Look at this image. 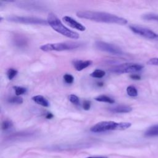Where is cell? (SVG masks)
Instances as JSON below:
<instances>
[{
	"label": "cell",
	"mask_w": 158,
	"mask_h": 158,
	"mask_svg": "<svg viewBox=\"0 0 158 158\" xmlns=\"http://www.w3.org/2000/svg\"><path fill=\"white\" fill-rule=\"evenodd\" d=\"M62 20L66 24H67L69 27L73 28H75L81 31H83L86 30V27L83 25L76 21L75 19L69 16H64L62 18Z\"/></svg>",
	"instance_id": "cell-9"
},
{
	"label": "cell",
	"mask_w": 158,
	"mask_h": 158,
	"mask_svg": "<svg viewBox=\"0 0 158 158\" xmlns=\"http://www.w3.org/2000/svg\"><path fill=\"white\" fill-rule=\"evenodd\" d=\"M106 75L105 71L101 70V69H96L92 73H90V76L93 78H101L104 77Z\"/></svg>",
	"instance_id": "cell-17"
},
{
	"label": "cell",
	"mask_w": 158,
	"mask_h": 158,
	"mask_svg": "<svg viewBox=\"0 0 158 158\" xmlns=\"http://www.w3.org/2000/svg\"><path fill=\"white\" fill-rule=\"evenodd\" d=\"M77 16L81 19H88L97 22H102L107 23H115L121 25L128 23L126 19L118 17L114 14L98 11L92 10H80L77 12Z\"/></svg>",
	"instance_id": "cell-1"
},
{
	"label": "cell",
	"mask_w": 158,
	"mask_h": 158,
	"mask_svg": "<svg viewBox=\"0 0 158 158\" xmlns=\"http://www.w3.org/2000/svg\"><path fill=\"white\" fill-rule=\"evenodd\" d=\"M18 73V71L13 68H10L7 71V77L9 80H12Z\"/></svg>",
	"instance_id": "cell-20"
},
{
	"label": "cell",
	"mask_w": 158,
	"mask_h": 158,
	"mask_svg": "<svg viewBox=\"0 0 158 158\" xmlns=\"http://www.w3.org/2000/svg\"><path fill=\"white\" fill-rule=\"evenodd\" d=\"M129 28L133 33L139 36L149 40L158 41V34L149 28L137 25H131L129 26Z\"/></svg>",
	"instance_id": "cell-8"
},
{
	"label": "cell",
	"mask_w": 158,
	"mask_h": 158,
	"mask_svg": "<svg viewBox=\"0 0 158 158\" xmlns=\"http://www.w3.org/2000/svg\"><path fill=\"white\" fill-rule=\"evenodd\" d=\"M147 64L150 65H156L158 66V57H154L150 59L148 62Z\"/></svg>",
	"instance_id": "cell-25"
},
{
	"label": "cell",
	"mask_w": 158,
	"mask_h": 158,
	"mask_svg": "<svg viewBox=\"0 0 158 158\" xmlns=\"http://www.w3.org/2000/svg\"><path fill=\"white\" fill-rule=\"evenodd\" d=\"M130 77L135 80H141V76L138 74H131L130 75Z\"/></svg>",
	"instance_id": "cell-27"
},
{
	"label": "cell",
	"mask_w": 158,
	"mask_h": 158,
	"mask_svg": "<svg viewBox=\"0 0 158 158\" xmlns=\"http://www.w3.org/2000/svg\"><path fill=\"white\" fill-rule=\"evenodd\" d=\"M94 46H95V48L98 50L111 54L112 55H116V56L123 55V52L122 51L121 48L111 43H109L104 41H97L95 42Z\"/></svg>",
	"instance_id": "cell-7"
},
{
	"label": "cell",
	"mask_w": 158,
	"mask_h": 158,
	"mask_svg": "<svg viewBox=\"0 0 158 158\" xmlns=\"http://www.w3.org/2000/svg\"><path fill=\"white\" fill-rule=\"evenodd\" d=\"M144 136L146 137L158 136V125H155L150 127L144 133Z\"/></svg>",
	"instance_id": "cell-13"
},
{
	"label": "cell",
	"mask_w": 158,
	"mask_h": 158,
	"mask_svg": "<svg viewBox=\"0 0 158 158\" xmlns=\"http://www.w3.org/2000/svg\"><path fill=\"white\" fill-rule=\"evenodd\" d=\"M82 44L77 41H65L56 43H48L42 45L40 49L43 51H63L73 50L80 48Z\"/></svg>",
	"instance_id": "cell-4"
},
{
	"label": "cell",
	"mask_w": 158,
	"mask_h": 158,
	"mask_svg": "<svg viewBox=\"0 0 158 158\" xmlns=\"http://www.w3.org/2000/svg\"><path fill=\"white\" fill-rule=\"evenodd\" d=\"M7 20L11 22L23 23V24L41 25H46L48 24L47 20H45L43 19L34 17H27V16L10 15L7 17Z\"/></svg>",
	"instance_id": "cell-5"
},
{
	"label": "cell",
	"mask_w": 158,
	"mask_h": 158,
	"mask_svg": "<svg viewBox=\"0 0 158 158\" xmlns=\"http://www.w3.org/2000/svg\"><path fill=\"white\" fill-rule=\"evenodd\" d=\"M91 107V102L89 101L86 100L83 103V108L85 110H88Z\"/></svg>",
	"instance_id": "cell-26"
},
{
	"label": "cell",
	"mask_w": 158,
	"mask_h": 158,
	"mask_svg": "<svg viewBox=\"0 0 158 158\" xmlns=\"http://www.w3.org/2000/svg\"><path fill=\"white\" fill-rule=\"evenodd\" d=\"M69 100L70 101V102H72L75 105H78L80 104V100L78 97L75 94H70L69 96Z\"/></svg>",
	"instance_id": "cell-23"
},
{
	"label": "cell",
	"mask_w": 158,
	"mask_h": 158,
	"mask_svg": "<svg viewBox=\"0 0 158 158\" xmlns=\"http://www.w3.org/2000/svg\"><path fill=\"white\" fill-rule=\"evenodd\" d=\"M13 124L10 120H5L2 122L1 124V128L3 130H7L10 128L12 127Z\"/></svg>",
	"instance_id": "cell-22"
},
{
	"label": "cell",
	"mask_w": 158,
	"mask_h": 158,
	"mask_svg": "<svg viewBox=\"0 0 158 158\" xmlns=\"http://www.w3.org/2000/svg\"><path fill=\"white\" fill-rule=\"evenodd\" d=\"M32 100L36 102V104L43 106V107H49V101L43 96L41 95H36L33 97H32Z\"/></svg>",
	"instance_id": "cell-12"
},
{
	"label": "cell",
	"mask_w": 158,
	"mask_h": 158,
	"mask_svg": "<svg viewBox=\"0 0 158 158\" xmlns=\"http://www.w3.org/2000/svg\"><path fill=\"white\" fill-rule=\"evenodd\" d=\"M143 19L148 21H154L158 22V14L148 13L143 15Z\"/></svg>",
	"instance_id": "cell-16"
},
{
	"label": "cell",
	"mask_w": 158,
	"mask_h": 158,
	"mask_svg": "<svg viewBox=\"0 0 158 158\" xmlns=\"http://www.w3.org/2000/svg\"><path fill=\"white\" fill-rule=\"evenodd\" d=\"M94 99L99 102H107L109 104H114L115 102V101L112 98L106 96V95H99L98 96L94 98Z\"/></svg>",
	"instance_id": "cell-15"
},
{
	"label": "cell",
	"mask_w": 158,
	"mask_h": 158,
	"mask_svg": "<svg viewBox=\"0 0 158 158\" xmlns=\"http://www.w3.org/2000/svg\"><path fill=\"white\" fill-rule=\"evenodd\" d=\"M130 122H115L114 121H102L97 123L90 128L93 133H101L110 130H124L130 127Z\"/></svg>",
	"instance_id": "cell-3"
},
{
	"label": "cell",
	"mask_w": 158,
	"mask_h": 158,
	"mask_svg": "<svg viewBox=\"0 0 158 158\" xmlns=\"http://www.w3.org/2000/svg\"><path fill=\"white\" fill-rule=\"evenodd\" d=\"M86 158H107L106 157H88Z\"/></svg>",
	"instance_id": "cell-29"
},
{
	"label": "cell",
	"mask_w": 158,
	"mask_h": 158,
	"mask_svg": "<svg viewBox=\"0 0 158 158\" xmlns=\"http://www.w3.org/2000/svg\"><path fill=\"white\" fill-rule=\"evenodd\" d=\"M63 78H64V81H65V83H68V84H71V83H72L73 82V81H74V78H73V77L72 75L69 74V73H65V74L64 75Z\"/></svg>",
	"instance_id": "cell-24"
},
{
	"label": "cell",
	"mask_w": 158,
	"mask_h": 158,
	"mask_svg": "<svg viewBox=\"0 0 158 158\" xmlns=\"http://www.w3.org/2000/svg\"><path fill=\"white\" fill-rule=\"evenodd\" d=\"M45 117H46V118H48V119H51V118H52L54 117V115H53L52 114L49 112V113L46 114V115Z\"/></svg>",
	"instance_id": "cell-28"
},
{
	"label": "cell",
	"mask_w": 158,
	"mask_h": 158,
	"mask_svg": "<svg viewBox=\"0 0 158 158\" xmlns=\"http://www.w3.org/2000/svg\"><path fill=\"white\" fill-rule=\"evenodd\" d=\"M13 88L15 91V94L17 96H19L20 95L23 94L27 92V89L22 86H13Z\"/></svg>",
	"instance_id": "cell-19"
},
{
	"label": "cell",
	"mask_w": 158,
	"mask_h": 158,
	"mask_svg": "<svg viewBox=\"0 0 158 158\" xmlns=\"http://www.w3.org/2000/svg\"><path fill=\"white\" fill-rule=\"evenodd\" d=\"M127 93L128 95L131 97H135L138 95L137 89L132 85L128 86L127 88Z\"/></svg>",
	"instance_id": "cell-18"
},
{
	"label": "cell",
	"mask_w": 158,
	"mask_h": 158,
	"mask_svg": "<svg viewBox=\"0 0 158 158\" xmlns=\"http://www.w3.org/2000/svg\"><path fill=\"white\" fill-rule=\"evenodd\" d=\"M98 86H103V83H101V82H100V83H98Z\"/></svg>",
	"instance_id": "cell-30"
},
{
	"label": "cell",
	"mask_w": 158,
	"mask_h": 158,
	"mask_svg": "<svg viewBox=\"0 0 158 158\" xmlns=\"http://www.w3.org/2000/svg\"><path fill=\"white\" fill-rule=\"evenodd\" d=\"M144 68L142 64L137 63H124L117 65L110 69V71L115 73H135L141 71Z\"/></svg>",
	"instance_id": "cell-6"
},
{
	"label": "cell",
	"mask_w": 158,
	"mask_h": 158,
	"mask_svg": "<svg viewBox=\"0 0 158 158\" xmlns=\"http://www.w3.org/2000/svg\"><path fill=\"white\" fill-rule=\"evenodd\" d=\"M92 64V61L90 60H75L73 61V65L77 71H81Z\"/></svg>",
	"instance_id": "cell-11"
},
{
	"label": "cell",
	"mask_w": 158,
	"mask_h": 158,
	"mask_svg": "<svg viewBox=\"0 0 158 158\" xmlns=\"http://www.w3.org/2000/svg\"><path fill=\"white\" fill-rule=\"evenodd\" d=\"M47 22L48 25H49L53 30L63 36L75 40H77L80 37L78 33L72 31L65 27L54 13L51 12L49 14L47 18Z\"/></svg>",
	"instance_id": "cell-2"
},
{
	"label": "cell",
	"mask_w": 158,
	"mask_h": 158,
	"mask_svg": "<svg viewBox=\"0 0 158 158\" xmlns=\"http://www.w3.org/2000/svg\"><path fill=\"white\" fill-rule=\"evenodd\" d=\"M108 110L110 112L113 113H128L132 110L131 107L125 104L116 105L108 108Z\"/></svg>",
	"instance_id": "cell-10"
},
{
	"label": "cell",
	"mask_w": 158,
	"mask_h": 158,
	"mask_svg": "<svg viewBox=\"0 0 158 158\" xmlns=\"http://www.w3.org/2000/svg\"><path fill=\"white\" fill-rule=\"evenodd\" d=\"M14 40L15 44L19 47H24L27 44V40L23 36L18 35Z\"/></svg>",
	"instance_id": "cell-14"
},
{
	"label": "cell",
	"mask_w": 158,
	"mask_h": 158,
	"mask_svg": "<svg viewBox=\"0 0 158 158\" xmlns=\"http://www.w3.org/2000/svg\"><path fill=\"white\" fill-rule=\"evenodd\" d=\"M8 102L12 104H20L23 102V99L20 96H12L8 99Z\"/></svg>",
	"instance_id": "cell-21"
}]
</instances>
